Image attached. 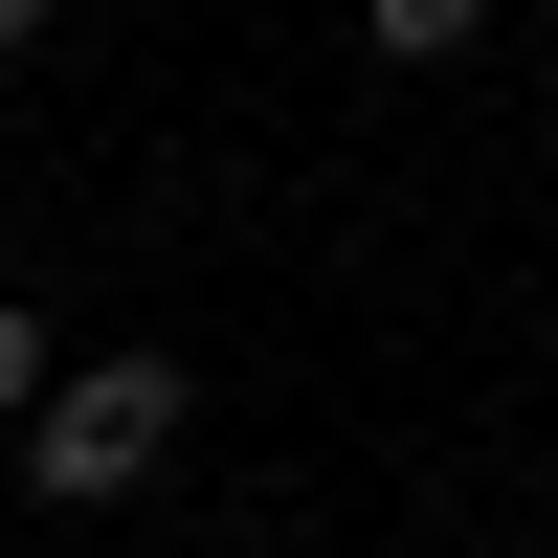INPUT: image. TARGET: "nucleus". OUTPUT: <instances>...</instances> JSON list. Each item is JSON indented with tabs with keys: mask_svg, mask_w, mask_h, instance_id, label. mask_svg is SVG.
Here are the masks:
<instances>
[{
	"mask_svg": "<svg viewBox=\"0 0 558 558\" xmlns=\"http://www.w3.org/2000/svg\"><path fill=\"white\" fill-rule=\"evenodd\" d=\"M157 447H179V357H45V402H23V470L68 492V514H89V492H134Z\"/></svg>",
	"mask_w": 558,
	"mask_h": 558,
	"instance_id": "nucleus-1",
	"label": "nucleus"
},
{
	"mask_svg": "<svg viewBox=\"0 0 558 558\" xmlns=\"http://www.w3.org/2000/svg\"><path fill=\"white\" fill-rule=\"evenodd\" d=\"M23 402H45V313H0V425H23Z\"/></svg>",
	"mask_w": 558,
	"mask_h": 558,
	"instance_id": "nucleus-2",
	"label": "nucleus"
}]
</instances>
